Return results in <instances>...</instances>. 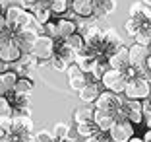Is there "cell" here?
<instances>
[{
  "instance_id": "23",
  "label": "cell",
  "mask_w": 151,
  "mask_h": 142,
  "mask_svg": "<svg viewBox=\"0 0 151 142\" xmlns=\"http://www.w3.org/2000/svg\"><path fill=\"white\" fill-rule=\"evenodd\" d=\"M99 133V127L93 123V121H87V123H80L76 125V134H80V136L87 138V136H93V134Z\"/></svg>"
},
{
  "instance_id": "45",
  "label": "cell",
  "mask_w": 151,
  "mask_h": 142,
  "mask_svg": "<svg viewBox=\"0 0 151 142\" xmlns=\"http://www.w3.org/2000/svg\"><path fill=\"white\" fill-rule=\"evenodd\" d=\"M149 103H151V95H149Z\"/></svg>"
},
{
  "instance_id": "3",
  "label": "cell",
  "mask_w": 151,
  "mask_h": 142,
  "mask_svg": "<svg viewBox=\"0 0 151 142\" xmlns=\"http://www.w3.org/2000/svg\"><path fill=\"white\" fill-rule=\"evenodd\" d=\"M147 57H149V47H147V45L134 43L132 47L128 49V60H130V66L136 68L139 74H143V70H145Z\"/></svg>"
},
{
  "instance_id": "9",
  "label": "cell",
  "mask_w": 151,
  "mask_h": 142,
  "mask_svg": "<svg viewBox=\"0 0 151 142\" xmlns=\"http://www.w3.org/2000/svg\"><path fill=\"white\" fill-rule=\"evenodd\" d=\"M33 119L31 115H12V127H10L8 133H16L22 134V136H27V134L33 133Z\"/></svg>"
},
{
  "instance_id": "15",
  "label": "cell",
  "mask_w": 151,
  "mask_h": 142,
  "mask_svg": "<svg viewBox=\"0 0 151 142\" xmlns=\"http://www.w3.org/2000/svg\"><path fill=\"white\" fill-rule=\"evenodd\" d=\"M80 99L83 103H89V105H93L95 101H97V98H99V86H97V82H87V84L83 86V88L80 90Z\"/></svg>"
},
{
  "instance_id": "32",
  "label": "cell",
  "mask_w": 151,
  "mask_h": 142,
  "mask_svg": "<svg viewBox=\"0 0 151 142\" xmlns=\"http://www.w3.org/2000/svg\"><path fill=\"white\" fill-rule=\"evenodd\" d=\"M10 6H23V8H27V4L23 0H0V10H6Z\"/></svg>"
},
{
  "instance_id": "39",
  "label": "cell",
  "mask_w": 151,
  "mask_h": 142,
  "mask_svg": "<svg viewBox=\"0 0 151 142\" xmlns=\"http://www.w3.org/2000/svg\"><path fill=\"white\" fill-rule=\"evenodd\" d=\"M143 121H145V125H147V129H151V115H149V117H145V119H143Z\"/></svg>"
},
{
  "instance_id": "38",
  "label": "cell",
  "mask_w": 151,
  "mask_h": 142,
  "mask_svg": "<svg viewBox=\"0 0 151 142\" xmlns=\"http://www.w3.org/2000/svg\"><path fill=\"white\" fill-rule=\"evenodd\" d=\"M23 2H25V4H27V10H29V8H31V6H33V4H35V2H37V0H23Z\"/></svg>"
},
{
  "instance_id": "37",
  "label": "cell",
  "mask_w": 151,
  "mask_h": 142,
  "mask_svg": "<svg viewBox=\"0 0 151 142\" xmlns=\"http://www.w3.org/2000/svg\"><path fill=\"white\" fill-rule=\"evenodd\" d=\"M145 70L151 74V53H149V57H147V62H145Z\"/></svg>"
},
{
  "instance_id": "10",
  "label": "cell",
  "mask_w": 151,
  "mask_h": 142,
  "mask_svg": "<svg viewBox=\"0 0 151 142\" xmlns=\"http://www.w3.org/2000/svg\"><path fill=\"white\" fill-rule=\"evenodd\" d=\"M66 74H68V84H70V88L74 90V92H80V90L89 82V80H87V74H85V72L81 70V68L78 66L76 62L68 66Z\"/></svg>"
},
{
  "instance_id": "20",
  "label": "cell",
  "mask_w": 151,
  "mask_h": 142,
  "mask_svg": "<svg viewBox=\"0 0 151 142\" xmlns=\"http://www.w3.org/2000/svg\"><path fill=\"white\" fill-rule=\"evenodd\" d=\"M52 134H54V142H64L70 138L72 134V127L68 123H56L52 129Z\"/></svg>"
},
{
  "instance_id": "8",
  "label": "cell",
  "mask_w": 151,
  "mask_h": 142,
  "mask_svg": "<svg viewBox=\"0 0 151 142\" xmlns=\"http://www.w3.org/2000/svg\"><path fill=\"white\" fill-rule=\"evenodd\" d=\"M22 57H23V51L19 49V45L16 43V41H6V43L0 47V62L16 64Z\"/></svg>"
},
{
  "instance_id": "21",
  "label": "cell",
  "mask_w": 151,
  "mask_h": 142,
  "mask_svg": "<svg viewBox=\"0 0 151 142\" xmlns=\"http://www.w3.org/2000/svg\"><path fill=\"white\" fill-rule=\"evenodd\" d=\"M64 43H66L70 49H74L76 53H81V51H83V47H85V39H83V35H81L80 31H76V33L68 35L66 39H64Z\"/></svg>"
},
{
  "instance_id": "29",
  "label": "cell",
  "mask_w": 151,
  "mask_h": 142,
  "mask_svg": "<svg viewBox=\"0 0 151 142\" xmlns=\"http://www.w3.org/2000/svg\"><path fill=\"white\" fill-rule=\"evenodd\" d=\"M8 115H14V109L10 105L8 98L6 95H0V117H8Z\"/></svg>"
},
{
  "instance_id": "5",
  "label": "cell",
  "mask_w": 151,
  "mask_h": 142,
  "mask_svg": "<svg viewBox=\"0 0 151 142\" xmlns=\"http://www.w3.org/2000/svg\"><path fill=\"white\" fill-rule=\"evenodd\" d=\"M10 105L14 109V115H29L31 113V99H29V93H19L16 90H10L6 93Z\"/></svg>"
},
{
  "instance_id": "14",
  "label": "cell",
  "mask_w": 151,
  "mask_h": 142,
  "mask_svg": "<svg viewBox=\"0 0 151 142\" xmlns=\"http://www.w3.org/2000/svg\"><path fill=\"white\" fill-rule=\"evenodd\" d=\"M93 123L99 127V130H101V133H109V130L112 129V125L116 123V119L112 115H109V113L101 111V109H95V113H93Z\"/></svg>"
},
{
  "instance_id": "13",
  "label": "cell",
  "mask_w": 151,
  "mask_h": 142,
  "mask_svg": "<svg viewBox=\"0 0 151 142\" xmlns=\"http://www.w3.org/2000/svg\"><path fill=\"white\" fill-rule=\"evenodd\" d=\"M147 23H151V20L143 16V10H142V14L130 16V18L126 20V23H124V31L128 33V35H132V37H134L139 29H142V27H145Z\"/></svg>"
},
{
  "instance_id": "2",
  "label": "cell",
  "mask_w": 151,
  "mask_h": 142,
  "mask_svg": "<svg viewBox=\"0 0 151 142\" xmlns=\"http://www.w3.org/2000/svg\"><path fill=\"white\" fill-rule=\"evenodd\" d=\"M99 82H101V84L105 86V90H109V92L122 93V92H124V88H126L128 78H126V74L122 70H116V68H107Z\"/></svg>"
},
{
  "instance_id": "4",
  "label": "cell",
  "mask_w": 151,
  "mask_h": 142,
  "mask_svg": "<svg viewBox=\"0 0 151 142\" xmlns=\"http://www.w3.org/2000/svg\"><path fill=\"white\" fill-rule=\"evenodd\" d=\"M31 55H35L39 60H50V57L54 55V39L45 33H39L31 49Z\"/></svg>"
},
{
  "instance_id": "7",
  "label": "cell",
  "mask_w": 151,
  "mask_h": 142,
  "mask_svg": "<svg viewBox=\"0 0 151 142\" xmlns=\"http://www.w3.org/2000/svg\"><path fill=\"white\" fill-rule=\"evenodd\" d=\"M134 127H136V125H132L128 119H118L112 125V129L109 130V136L114 142H128L130 138L134 136V130H136Z\"/></svg>"
},
{
  "instance_id": "33",
  "label": "cell",
  "mask_w": 151,
  "mask_h": 142,
  "mask_svg": "<svg viewBox=\"0 0 151 142\" xmlns=\"http://www.w3.org/2000/svg\"><path fill=\"white\" fill-rule=\"evenodd\" d=\"M0 127L8 133L10 130V127H12V115H8V117H0Z\"/></svg>"
},
{
  "instance_id": "42",
  "label": "cell",
  "mask_w": 151,
  "mask_h": 142,
  "mask_svg": "<svg viewBox=\"0 0 151 142\" xmlns=\"http://www.w3.org/2000/svg\"><path fill=\"white\" fill-rule=\"evenodd\" d=\"M4 134H6V130L2 129V127H0V140H2V138H4Z\"/></svg>"
},
{
  "instance_id": "27",
  "label": "cell",
  "mask_w": 151,
  "mask_h": 142,
  "mask_svg": "<svg viewBox=\"0 0 151 142\" xmlns=\"http://www.w3.org/2000/svg\"><path fill=\"white\" fill-rule=\"evenodd\" d=\"M31 12L35 14V20L41 23V25L52 20V10H50V8H33Z\"/></svg>"
},
{
  "instance_id": "43",
  "label": "cell",
  "mask_w": 151,
  "mask_h": 142,
  "mask_svg": "<svg viewBox=\"0 0 151 142\" xmlns=\"http://www.w3.org/2000/svg\"><path fill=\"white\" fill-rule=\"evenodd\" d=\"M142 2H143L145 6H149V8H151V0H142Z\"/></svg>"
},
{
  "instance_id": "26",
  "label": "cell",
  "mask_w": 151,
  "mask_h": 142,
  "mask_svg": "<svg viewBox=\"0 0 151 142\" xmlns=\"http://www.w3.org/2000/svg\"><path fill=\"white\" fill-rule=\"evenodd\" d=\"M134 39H136V43L147 45V47H149V43H151V23H147L145 27H142V29L134 35Z\"/></svg>"
},
{
  "instance_id": "6",
  "label": "cell",
  "mask_w": 151,
  "mask_h": 142,
  "mask_svg": "<svg viewBox=\"0 0 151 142\" xmlns=\"http://www.w3.org/2000/svg\"><path fill=\"white\" fill-rule=\"evenodd\" d=\"M122 95V107H124L126 119L130 121L132 125H142L143 123V105L139 99H128L124 93Z\"/></svg>"
},
{
  "instance_id": "18",
  "label": "cell",
  "mask_w": 151,
  "mask_h": 142,
  "mask_svg": "<svg viewBox=\"0 0 151 142\" xmlns=\"http://www.w3.org/2000/svg\"><path fill=\"white\" fill-rule=\"evenodd\" d=\"M56 29H58V37L60 39H66L68 35H72V33L78 31V23L70 18H62V20L56 22Z\"/></svg>"
},
{
  "instance_id": "41",
  "label": "cell",
  "mask_w": 151,
  "mask_h": 142,
  "mask_svg": "<svg viewBox=\"0 0 151 142\" xmlns=\"http://www.w3.org/2000/svg\"><path fill=\"white\" fill-rule=\"evenodd\" d=\"M4 43H6V39H4V33H0V47H2Z\"/></svg>"
},
{
  "instance_id": "16",
  "label": "cell",
  "mask_w": 151,
  "mask_h": 142,
  "mask_svg": "<svg viewBox=\"0 0 151 142\" xmlns=\"http://www.w3.org/2000/svg\"><path fill=\"white\" fill-rule=\"evenodd\" d=\"M93 113H95V105L85 103V105H81V107H76L74 113H72V117H74V123L76 125H80V123L93 121Z\"/></svg>"
},
{
  "instance_id": "28",
  "label": "cell",
  "mask_w": 151,
  "mask_h": 142,
  "mask_svg": "<svg viewBox=\"0 0 151 142\" xmlns=\"http://www.w3.org/2000/svg\"><path fill=\"white\" fill-rule=\"evenodd\" d=\"M49 62H50V66H52V70H54V72H66V70H68V66H70V64H68L64 58L56 57V55H52Z\"/></svg>"
},
{
  "instance_id": "40",
  "label": "cell",
  "mask_w": 151,
  "mask_h": 142,
  "mask_svg": "<svg viewBox=\"0 0 151 142\" xmlns=\"http://www.w3.org/2000/svg\"><path fill=\"white\" fill-rule=\"evenodd\" d=\"M6 93H8V90H6V88H4V86L0 84V95H6Z\"/></svg>"
},
{
  "instance_id": "30",
  "label": "cell",
  "mask_w": 151,
  "mask_h": 142,
  "mask_svg": "<svg viewBox=\"0 0 151 142\" xmlns=\"http://www.w3.org/2000/svg\"><path fill=\"white\" fill-rule=\"evenodd\" d=\"M41 33H45V35H49V37H52V39H56L58 37V29H56V22H47V23H43V31Z\"/></svg>"
},
{
  "instance_id": "11",
  "label": "cell",
  "mask_w": 151,
  "mask_h": 142,
  "mask_svg": "<svg viewBox=\"0 0 151 142\" xmlns=\"http://www.w3.org/2000/svg\"><path fill=\"white\" fill-rule=\"evenodd\" d=\"M109 68H116V70H122L124 72L126 68L130 66V60H128V47H118L114 53L109 57Z\"/></svg>"
},
{
  "instance_id": "12",
  "label": "cell",
  "mask_w": 151,
  "mask_h": 142,
  "mask_svg": "<svg viewBox=\"0 0 151 142\" xmlns=\"http://www.w3.org/2000/svg\"><path fill=\"white\" fill-rule=\"evenodd\" d=\"M70 8L78 18H95V0H72Z\"/></svg>"
},
{
  "instance_id": "17",
  "label": "cell",
  "mask_w": 151,
  "mask_h": 142,
  "mask_svg": "<svg viewBox=\"0 0 151 142\" xmlns=\"http://www.w3.org/2000/svg\"><path fill=\"white\" fill-rule=\"evenodd\" d=\"M116 10V0H95V18L101 20Z\"/></svg>"
},
{
  "instance_id": "31",
  "label": "cell",
  "mask_w": 151,
  "mask_h": 142,
  "mask_svg": "<svg viewBox=\"0 0 151 142\" xmlns=\"http://www.w3.org/2000/svg\"><path fill=\"white\" fill-rule=\"evenodd\" d=\"M35 138H37V142H54V134H52V130H39V133L35 134Z\"/></svg>"
},
{
  "instance_id": "19",
  "label": "cell",
  "mask_w": 151,
  "mask_h": 142,
  "mask_svg": "<svg viewBox=\"0 0 151 142\" xmlns=\"http://www.w3.org/2000/svg\"><path fill=\"white\" fill-rule=\"evenodd\" d=\"M19 74L16 70H12V68H8V70H2L0 72V84L4 86L6 90H14V86H16V82H18Z\"/></svg>"
},
{
  "instance_id": "35",
  "label": "cell",
  "mask_w": 151,
  "mask_h": 142,
  "mask_svg": "<svg viewBox=\"0 0 151 142\" xmlns=\"http://www.w3.org/2000/svg\"><path fill=\"white\" fill-rule=\"evenodd\" d=\"M83 142H101V140H99V136H97V134H93V136L83 138Z\"/></svg>"
},
{
  "instance_id": "36",
  "label": "cell",
  "mask_w": 151,
  "mask_h": 142,
  "mask_svg": "<svg viewBox=\"0 0 151 142\" xmlns=\"http://www.w3.org/2000/svg\"><path fill=\"white\" fill-rule=\"evenodd\" d=\"M142 138H143V142H151V129H147L145 134H143Z\"/></svg>"
},
{
  "instance_id": "34",
  "label": "cell",
  "mask_w": 151,
  "mask_h": 142,
  "mask_svg": "<svg viewBox=\"0 0 151 142\" xmlns=\"http://www.w3.org/2000/svg\"><path fill=\"white\" fill-rule=\"evenodd\" d=\"M6 25H8V22H6V18H4V14L0 12V33L6 29Z\"/></svg>"
},
{
  "instance_id": "24",
  "label": "cell",
  "mask_w": 151,
  "mask_h": 142,
  "mask_svg": "<svg viewBox=\"0 0 151 142\" xmlns=\"http://www.w3.org/2000/svg\"><path fill=\"white\" fill-rule=\"evenodd\" d=\"M33 86H35V80L33 78H27V76H19L18 82H16V86H14V90L19 93H31Z\"/></svg>"
},
{
  "instance_id": "25",
  "label": "cell",
  "mask_w": 151,
  "mask_h": 142,
  "mask_svg": "<svg viewBox=\"0 0 151 142\" xmlns=\"http://www.w3.org/2000/svg\"><path fill=\"white\" fill-rule=\"evenodd\" d=\"M70 4H72V0H49L50 10H52V14H56V16L66 14L68 8H70Z\"/></svg>"
},
{
  "instance_id": "44",
  "label": "cell",
  "mask_w": 151,
  "mask_h": 142,
  "mask_svg": "<svg viewBox=\"0 0 151 142\" xmlns=\"http://www.w3.org/2000/svg\"><path fill=\"white\" fill-rule=\"evenodd\" d=\"M149 53H151V43H149Z\"/></svg>"
},
{
  "instance_id": "1",
  "label": "cell",
  "mask_w": 151,
  "mask_h": 142,
  "mask_svg": "<svg viewBox=\"0 0 151 142\" xmlns=\"http://www.w3.org/2000/svg\"><path fill=\"white\" fill-rule=\"evenodd\" d=\"M122 93L128 99H139V101H143V99H147L151 95V82L143 74L134 76V78H130L126 82V88Z\"/></svg>"
},
{
  "instance_id": "22",
  "label": "cell",
  "mask_w": 151,
  "mask_h": 142,
  "mask_svg": "<svg viewBox=\"0 0 151 142\" xmlns=\"http://www.w3.org/2000/svg\"><path fill=\"white\" fill-rule=\"evenodd\" d=\"M95 62H97L95 58H91L89 55H85V53H78V57H76V64H78L85 74H91V72H93Z\"/></svg>"
}]
</instances>
